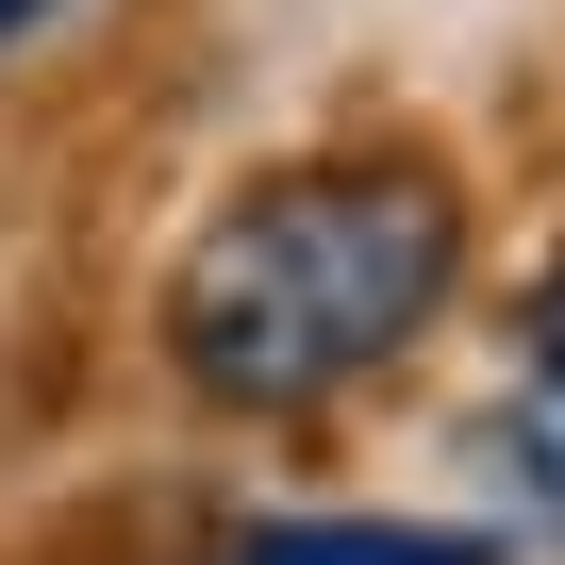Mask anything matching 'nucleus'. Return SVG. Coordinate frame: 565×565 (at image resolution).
Masks as SVG:
<instances>
[{
  "label": "nucleus",
  "mask_w": 565,
  "mask_h": 565,
  "mask_svg": "<svg viewBox=\"0 0 565 565\" xmlns=\"http://www.w3.org/2000/svg\"><path fill=\"white\" fill-rule=\"evenodd\" d=\"M466 300V183L433 150H317L233 183L183 249L150 350L200 416H333Z\"/></svg>",
  "instance_id": "f257e3e1"
},
{
  "label": "nucleus",
  "mask_w": 565,
  "mask_h": 565,
  "mask_svg": "<svg viewBox=\"0 0 565 565\" xmlns=\"http://www.w3.org/2000/svg\"><path fill=\"white\" fill-rule=\"evenodd\" d=\"M499 466H515L532 532H565V266L532 282V317H515V383H499Z\"/></svg>",
  "instance_id": "f03ea898"
},
{
  "label": "nucleus",
  "mask_w": 565,
  "mask_h": 565,
  "mask_svg": "<svg viewBox=\"0 0 565 565\" xmlns=\"http://www.w3.org/2000/svg\"><path fill=\"white\" fill-rule=\"evenodd\" d=\"M233 565H499L482 515H266L233 532Z\"/></svg>",
  "instance_id": "7ed1b4c3"
},
{
  "label": "nucleus",
  "mask_w": 565,
  "mask_h": 565,
  "mask_svg": "<svg viewBox=\"0 0 565 565\" xmlns=\"http://www.w3.org/2000/svg\"><path fill=\"white\" fill-rule=\"evenodd\" d=\"M34 18H51V0H0V51H18V34H34Z\"/></svg>",
  "instance_id": "20e7f679"
}]
</instances>
